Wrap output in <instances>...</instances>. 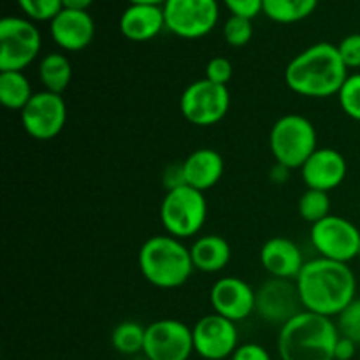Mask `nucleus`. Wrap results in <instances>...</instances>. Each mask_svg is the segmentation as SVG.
I'll return each mask as SVG.
<instances>
[{
    "mask_svg": "<svg viewBox=\"0 0 360 360\" xmlns=\"http://www.w3.org/2000/svg\"><path fill=\"white\" fill-rule=\"evenodd\" d=\"M224 37L227 44L234 48H243L248 44L253 37V23L252 20L243 16H232L224 25Z\"/></svg>",
    "mask_w": 360,
    "mask_h": 360,
    "instance_id": "obj_28",
    "label": "nucleus"
},
{
    "mask_svg": "<svg viewBox=\"0 0 360 360\" xmlns=\"http://www.w3.org/2000/svg\"><path fill=\"white\" fill-rule=\"evenodd\" d=\"M41 46V32L32 21L6 16L0 21V72H23L39 56Z\"/></svg>",
    "mask_w": 360,
    "mask_h": 360,
    "instance_id": "obj_7",
    "label": "nucleus"
},
{
    "mask_svg": "<svg viewBox=\"0 0 360 360\" xmlns=\"http://www.w3.org/2000/svg\"><path fill=\"white\" fill-rule=\"evenodd\" d=\"M269 176L274 183H285L288 179V176H290V169L285 167V165L281 164H276L273 169H271Z\"/></svg>",
    "mask_w": 360,
    "mask_h": 360,
    "instance_id": "obj_37",
    "label": "nucleus"
},
{
    "mask_svg": "<svg viewBox=\"0 0 360 360\" xmlns=\"http://www.w3.org/2000/svg\"><path fill=\"white\" fill-rule=\"evenodd\" d=\"M165 28L164 7L130 4L120 16V32L132 42H146Z\"/></svg>",
    "mask_w": 360,
    "mask_h": 360,
    "instance_id": "obj_19",
    "label": "nucleus"
},
{
    "mask_svg": "<svg viewBox=\"0 0 360 360\" xmlns=\"http://www.w3.org/2000/svg\"><path fill=\"white\" fill-rule=\"evenodd\" d=\"M309 239L322 259L348 264L359 257L360 231L357 225L343 217L329 214L313 224Z\"/></svg>",
    "mask_w": 360,
    "mask_h": 360,
    "instance_id": "obj_9",
    "label": "nucleus"
},
{
    "mask_svg": "<svg viewBox=\"0 0 360 360\" xmlns=\"http://www.w3.org/2000/svg\"><path fill=\"white\" fill-rule=\"evenodd\" d=\"M232 72H234L232 63L225 56H214L206 65V79L224 84V86H227V83L231 81Z\"/></svg>",
    "mask_w": 360,
    "mask_h": 360,
    "instance_id": "obj_32",
    "label": "nucleus"
},
{
    "mask_svg": "<svg viewBox=\"0 0 360 360\" xmlns=\"http://www.w3.org/2000/svg\"><path fill=\"white\" fill-rule=\"evenodd\" d=\"M304 311L299 288L294 280L271 278L255 292V313L269 323H287Z\"/></svg>",
    "mask_w": 360,
    "mask_h": 360,
    "instance_id": "obj_14",
    "label": "nucleus"
},
{
    "mask_svg": "<svg viewBox=\"0 0 360 360\" xmlns=\"http://www.w3.org/2000/svg\"><path fill=\"white\" fill-rule=\"evenodd\" d=\"M260 264L271 278L295 281L306 262L301 248L292 239L276 236L267 239L260 248Z\"/></svg>",
    "mask_w": 360,
    "mask_h": 360,
    "instance_id": "obj_18",
    "label": "nucleus"
},
{
    "mask_svg": "<svg viewBox=\"0 0 360 360\" xmlns=\"http://www.w3.org/2000/svg\"><path fill=\"white\" fill-rule=\"evenodd\" d=\"M231 108V94L224 84L210 79H197L183 90L179 111L186 122L197 127H211L227 116Z\"/></svg>",
    "mask_w": 360,
    "mask_h": 360,
    "instance_id": "obj_8",
    "label": "nucleus"
},
{
    "mask_svg": "<svg viewBox=\"0 0 360 360\" xmlns=\"http://www.w3.org/2000/svg\"><path fill=\"white\" fill-rule=\"evenodd\" d=\"M319 0H264V11L269 20L281 25L297 23L311 16Z\"/></svg>",
    "mask_w": 360,
    "mask_h": 360,
    "instance_id": "obj_24",
    "label": "nucleus"
},
{
    "mask_svg": "<svg viewBox=\"0 0 360 360\" xmlns=\"http://www.w3.org/2000/svg\"><path fill=\"white\" fill-rule=\"evenodd\" d=\"M231 360H273L269 352L257 343H245L239 345L238 350L232 354Z\"/></svg>",
    "mask_w": 360,
    "mask_h": 360,
    "instance_id": "obj_34",
    "label": "nucleus"
},
{
    "mask_svg": "<svg viewBox=\"0 0 360 360\" xmlns=\"http://www.w3.org/2000/svg\"><path fill=\"white\" fill-rule=\"evenodd\" d=\"M139 269L144 280L157 288H178L193 273L190 248L172 236H153L139 250Z\"/></svg>",
    "mask_w": 360,
    "mask_h": 360,
    "instance_id": "obj_4",
    "label": "nucleus"
},
{
    "mask_svg": "<svg viewBox=\"0 0 360 360\" xmlns=\"http://www.w3.org/2000/svg\"><path fill=\"white\" fill-rule=\"evenodd\" d=\"M53 42L65 51H81L95 35V21L88 11L62 9L49 21Z\"/></svg>",
    "mask_w": 360,
    "mask_h": 360,
    "instance_id": "obj_17",
    "label": "nucleus"
},
{
    "mask_svg": "<svg viewBox=\"0 0 360 360\" xmlns=\"http://www.w3.org/2000/svg\"><path fill=\"white\" fill-rule=\"evenodd\" d=\"M39 79L46 90L62 95L72 79V63L62 53H48L39 62Z\"/></svg>",
    "mask_w": 360,
    "mask_h": 360,
    "instance_id": "obj_22",
    "label": "nucleus"
},
{
    "mask_svg": "<svg viewBox=\"0 0 360 360\" xmlns=\"http://www.w3.org/2000/svg\"><path fill=\"white\" fill-rule=\"evenodd\" d=\"M347 169V160L340 151L319 148L301 167V178L308 188L329 193L345 181Z\"/></svg>",
    "mask_w": 360,
    "mask_h": 360,
    "instance_id": "obj_16",
    "label": "nucleus"
},
{
    "mask_svg": "<svg viewBox=\"0 0 360 360\" xmlns=\"http://www.w3.org/2000/svg\"><path fill=\"white\" fill-rule=\"evenodd\" d=\"M299 214L308 224H316L330 214V199L327 192L308 188L299 199Z\"/></svg>",
    "mask_w": 360,
    "mask_h": 360,
    "instance_id": "obj_26",
    "label": "nucleus"
},
{
    "mask_svg": "<svg viewBox=\"0 0 360 360\" xmlns=\"http://www.w3.org/2000/svg\"><path fill=\"white\" fill-rule=\"evenodd\" d=\"M18 6L35 21H51L63 9L62 0H18Z\"/></svg>",
    "mask_w": 360,
    "mask_h": 360,
    "instance_id": "obj_30",
    "label": "nucleus"
},
{
    "mask_svg": "<svg viewBox=\"0 0 360 360\" xmlns=\"http://www.w3.org/2000/svg\"><path fill=\"white\" fill-rule=\"evenodd\" d=\"M340 336L333 319L304 309L280 327L278 352L281 360H334Z\"/></svg>",
    "mask_w": 360,
    "mask_h": 360,
    "instance_id": "obj_3",
    "label": "nucleus"
},
{
    "mask_svg": "<svg viewBox=\"0 0 360 360\" xmlns=\"http://www.w3.org/2000/svg\"><path fill=\"white\" fill-rule=\"evenodd\" d=\"M338 329L341 336L360 345V297H355L343 311L338 315Z\"/></svg>",
    "mask_w": 360,
    "mask_h": 360,
    "instance_id": "obj_29",
    "label": "nucleus"
},
{
    "mask_svg": "<svg viewBox=\"0 0 360 360\" xmlns=\"http://www.w3.org/2000/svg\"><path fill=\"white\" fill-rule=\"evenodd\" d=\"M341 60L347 69H360V34H350L338 44Z\"/></svg>",
    "mask_w": 360,
    "mask_h": 360,
    "instance_id": "obj_31",
    "label": "nucleus"
},
{
    "mask_svg": "<svg viewBox=\"0 0 360 360\" xmlns=\"http://www.w3.org/2000/svg\"><path fill=\"white\" fill-rule=\"evenodd\" d=\"M347 65L333 42H316L295 55L285 69V83L294 94L309 98H327L340 94L347 81Z\"/></svg>",
    "mask_w": 360,
    "mask_h": 360,
    "instance_id": "obj_2",
    "label": "nucleus"
},
{
    "mask_svg": "<svg viewBox=\"0 0 360 360\" xmlns=\"http://www.w3.org/2000/svg\"><path fill=\"white\" fill-rule=\"evenodd\" d=\"M269 148L276 164L290 171L301 169L319 150L315 125L302 115L281 116L271 129Z\"/></svg>",
    "mask_w": 360,
    "mask_h": 360,
    "instance_id": "obj_5",
    "label": "nucleus"
},
{
    "mask_svg": "<svg viewBox=\"0 0 360 360\" xmlns=\"http://www.w3.org/2000/svg\"><path fill=\"white\" fill-rule=\"evenodd\" d=\"M130 4H148V6H164L167 0H129Z\"/></svg>",
    "mask_w": 360,
    "mask_h": 360,
    "instance_id": "obj_39",
    "label": "nucleus"
},
{
    "mask_svg": "<svg viewBox=\"0 0 360 360\" xmlns=\"http://www.w3.org/2000/svg\"><path fill=\"white\" fill-rule=\"evenodd\" d=\"M210 301L214 313L236 323L248 319L255 311V292L245 280L236 276H225L214 281Z\"/></svg>",
    "mask_w": 360,
    "mask_h": 360,
    "instance_id": "obj_15",
    "label": "nucleus"
},
{
    "mask_svg": "<svg viewBox=\"0 0 360 360\" xmlns=\"http://www.w3.org/2000/svg\"><path fill=\"white\" fill-rule=\"evenodd\" d=\"M207 218V200L204 192L183 185L169 190L160 204V221L169 236L178 239L193 238Z\"/></svg>",
    "mask_w": 360,
    "mask_h": 360,
    "instance_id": "obj_6",
    "label": "nucleus"
},
{
    "mask_svg": "<svg viewBox=\"0 0 360 360\" xmlns=\"http://www.w3.org/2000/svg\"><path fill=\"white\" fill-rule=\"evenodd\" d=\"M193 267L202 273H220L231 260V245L218 234H207L190 246Z\"/></svg>",
    "mask_w": 360,
    "mask_h": 360,
    "instance_id": "obj_21",
    "label": "nucleus"
},
{
    "mask_svg": "<svg viewBox=\"0 0 360 360\" xmlns=\"http://www.w3.org/2000/svg\"><path fill=\"white\" fill-rule=\"evenodd\" d=\"M193 350L204 360H224L232 357L239 347L238 326L232 320L211 313L192 327Z\"/></svg>",
    "mask_w": 360,
    "mask_h": 360,
    "instance_id": "obj_13",
    "label": "nucleus"
},
{
    "mask_svg": "<svg viewBox=\"0 0 360 360\" xmlns=\"http://www.w3.org/2000/svg\"><path fill=\"white\" fill-rule=\"evenodd\" d=\"M20 118L28 136L37 141H51L65 127L67 104L60 94L37 91L20 112Z\"/></svg>",
    "mask_w": 360,
    "mask_h": 360,
    "instance_id": "obj_11",
    "label": "nucleus"
},
{
    "mask_svg": "<svg viewBox=\"0 0 360 360\" xmlns=\"http://www.w3.org/2000/svg\"><path fill=\"white\" fill-rule=\"evenodd\" d=\"M232 16H243L253 20L264 11V0H224Z\"/></svg>",
    "mask_w": 360,
    "mask_h": 360,
    "instance_id": "obj_33",
    "label": "nucleus"
},
{
    "mask_svg": "<svg viewBox=\"0 0 360 360\" xmlns=\"http://www.w3.org/2000/svg\"><path fill=\"white\" fill-rule=\"evenodd\" d=\"M341 109L355 122H360V72L350 74L338 94Z\"/></svg>",
    "mask_w": 360,
    "mask_h": 360,
    "instance_id": "obj_27",
    "label": "nucleus"
},
{
    "mask_svg": "<svg viewBox=\"0 0 360 360\" xmlns=\"http://www.w3.org/2000/svg\"><path fill=\"white\" fill-rule=\"evenodd\" d=\"M94 4V0H62L63 9L74 11H88V7Z\"/></svg>",
    "mask_w": 360,
    "mask_h": 360,
    "instance_id": "obj_38",
    "label": "nucleus"
},
{
    "mask_svg": "<svg viewBox=\"0 0 360 360\" xmlns=\"http://www.w3.org/2000/svg\"><path fill=\"white\" fill-rule=\"evenodd\" d=\"M134 360H150V359H146V357H144V355H143V357H136Z\"/></svg>",
    "mask_w": 360,
    "mask_h": 360,
    "instance_id": "obj_40",
    "label": "nucleus"
},
{
    "mask_svg": "<svg viewBox=\"0 0 360 360\" xmlns=\"http://www.w3.org/2000/svg\"><path fill=\"white\" fill-rule=\"evenodd\" d=\"M144 340H146V327L134 320L118 323L111 334V343L115 350L122 355H130V357L143 354Z\"/></svg>",
    "mask_w": 360,
    "mask_h": 360,
    "instance_id": "obj_25",
    "label": "nucleus"
},
{
    "mask_svg": "<svg viewBox=\"0 0 360 360\" xmlns=\"http://www.w3.org/2000/svg\"><path fill=\"white\" fill-rule=\"evenodd\" d=\"M359 257H360V248H359Z\"/></svg>",
    "mask_w": 360,
    "mask_h": 360,
    "instance_id": "obj_41",
    "label": "nucleus"
},
{
    "mask_svg": "<svg viewBox=\"0 0 360 360\" xmlns=\"http://www.w3.org/2000/svg\"><path fill=\"white\" fill-rule=\"evenodd\" d=\"M162 181H164V186L169 190L179 188V186L186 185L185 174H183V164H172L169 165L164 171V176H162Z\"/></svg>",
    "mask_w": 360,
    "mask_h": 360,
    "instance_id": "obj_35",
    "label": "nucleus"
},
{
    "mask_svg": "<svg viewBox=\"0 0 360 360\" xmlns=\"http://www.w3.org/2000/svg\"><path fill=\"white\" fill-rule=\"evenodd\" d=\"M165 28L181 39H200L218 23L217 0H167L164 4Z\"/></svg>",
    "mask_w": 360,
    "mask_h": 360,
    "instance_id": "obj_10",
    "label": "nucleus"
},
{
    "mask_svg": "<svg viewBox=\"0 0 360 360\" xmlns=\"http://www.w3.org/2000/svg\"><path fill=\"white\" fill-rule=\"evenodd\" d=\"M357 343H354L348 338L340 336L336 345V350H334V360H352L355 357V352H357Z\"/></svg>",
    "mask_w": 360,
    "mask_h": 360,
    "instance_id": "obj_36",
    "label": "nucleus"
},
{
    "mask_svg": "<svg viewBox=\"0 0 360 360\" xmlns=\"http://www.w3.org/2000/svg\"><path fill=\"white\" fill-rule=\"evenodd\" d=\"M32 97H34V90L23 72L20 70L0 72V102L4 108L21 112Z\"/></svg>",
    "mask_w": 360,
    "mask_h": 360,
    "instance_id": "obj_23",
    "label": "nucleus"
},
{
    "mask_svg": "<svg viewBox=\"0 0 360 360\" xmlns=\"http://www.w3.org/2000/svg\"><path fill=\"white\" fill-rule=\"evenodd\" d=\"M181 164L186 185L200 190V192L213 188L220 181L225 171L221 155L211 148H200V150L192 151Z\"/></svg>",
    "mask_w": 360,
    "mask_h": 360,
    "instance_id": "obj_20",
    "label": "nucleus"
},
{
    "mask_svg": "<svg viewBox=\"0 0 360 360\" xmlns=\"http://www.w3.org/2000/svg\"><path fill=\"white\" fill-rule=\"evenodd\" d=\"M295 285L306 311L338 316L357 294V280L348 264L329 259H313L304 264Z\"/></svg>",
    "mask_w": 360,
    "mask_h": 360,
    "instance_id": "obj_1",
    "label": "nucleus"
},
{
    "mask_svg": "<svg viewBox=\"0 0 360 360\" xmlns=\"http://www.w3.org/2000/svg\"><path fill=\"white\" fill-rule=\"evenodd\" d=\"M193 334L181 320L164 319L146 327L143 355L150 360H188L193 354Z\"/></svg>",
    "mask_w": 360,
    "mask_h": 360,
    "instance_id": "obj_12",
    "label": "nucleus"
}]
</instances>
